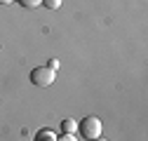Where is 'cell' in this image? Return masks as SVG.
Here are the masks:
<instances>
[{
  "label": "cell",
  "instance_id": "7a4b0ae2",
  "mask_svg": "<svg viewBox=\"0 0 148 141\" xmlns=\"http://www.w3.org/2000/svg\"><path fill=\"white\" fill-rule=\"evenodd\" d=\"M54 78H57V70H52L49 66H38L31 70V82L35 87H49L54 82Z\"/></svg>",
  "mask_w": 148,
  "mask_h": 141
},
{
  "label": "cell",
  "instance_id": "ba28073f",
  "mask_svg": "<svg viewBox=\"0 0 148 141\" xmlns=\"http://www.w3.org/2000/svg\"><path fill=\"white\" fill-rule=\"evenodd\" d=\"M94 141H106V139H101V136H97V139H94Z\"/></svg>",
  "mask_w": 148,
  "mask_h": 141
},
{
  "label": "cell",
  "instance_id": "277c9868",
  "mask_svg": "<svg viewBox=\"0 0 148 141\" xmlns=\"http://www.w3.org/2000/svg\"><path fill=\"white\" fill-rule=\"evenodd\" d=\"M42 5H45L47 10H59V7H61V0H42Z\"/></svg>",
  "mask_w": 148,
  "mask_h": 141
},
{
  "label": "cell",
  "instance_id": "5b68a950",
  "mask_svg": "<svg viewBox=\"0 0 148 141\" xmlns=\"http://www.w3.org/2000/svg\"><path fill=\"white\" fill-rule=\"evenodd\" d=\"M40 3H42V0H21V5H24V7H38Z\"/></svg>",
  "mask_w": 148,
  "mask_h": 141
},
{
  "label": "cell",
  "instance_id": "9c48e42d",
  "mask_svg": "<svg viewBox=\"0 0 148 141\" xmlns=\"http://www.w3.org/2000/svg\"><path fill=\"white\" fill-rule=\"evenodd\" d=\"M0 3H7V0H0Z\"/></svg>",
  "mask_w": 148,
  "mask_h": 141
},
{
  "label": "cell",
  "instance_id": "8992f818",
  "mask_svg": "<svg viewBox=\"0 0 148 141\" xmlns=\"http://www.w3.org/2000/svg\"><path fill=\"white\" fill-rule=\"evenodd\" d=\"M59 66H61V64H59V59H49V68H52V70H57Z\"/></svg>",
  "mask_w": 148,
  "mask_h": 141
},
{
  "label": "cell",
  "instance_id": "6da1fadb",
  "mask_svg": "<svg viewBox=\"0 0 148 141\" xmlns=\"http://www.w3.org/2000/svg\"><path fill=\"white\" fill-rule=\"evenodd\" d=\"M78 129H80V134H82L85 139L94 141L97 136H101V120H99L97 115H87V118H82V120L78 122Z\"/></svg>",
  "mask_w": 148,
  "mask_h": 141
},
{
  "label": "cell",
  "instance_id": "3957f363",
  "mask_svg": "<svg viewBox=\"0 0 148 141\" xmlns=\"http://www.w3.org/2000/svg\"><path fill=\"white\" fill-rule=\"evenodd\" d=\"M61 129H64V134H73V132H78V122L66 118V120L61 122Z\"/></svg>",
  "mask_w": 148,
  "mask_h": 141
},
{
  "label": "cell",
  "instance_id": "52a82bcc",
  "mask_svg": "<svg viewBox=\"0 0 148 141\" xmlns=\"http://www.w3.org/2000/svg\"><path fill=\"white\" fill-rule=\"evenodd\" d=\"M61 141H73V136H71V134H66V136H61Z\"/></svg>",
  "mask_w": 148,
  "mask_h": 141
}]
</instances>
